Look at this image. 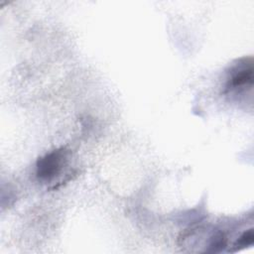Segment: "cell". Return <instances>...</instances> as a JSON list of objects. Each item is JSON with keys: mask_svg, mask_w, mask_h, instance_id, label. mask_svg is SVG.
<instances>
[{"mask_svg": "<svg viewBox=\"0 0 254 254\" xmlns=\"http://www.w3.org/2000/svg\"><path fill=\"white\" fill-rule=\"evenodd\" d=\"M67 156V150L64 147L47 153L37 161V178L41 181H51L56 178L64 167Z\"/></svg>", "mask_w": 254, "mask_h": 254, "instance_id": "1", "label": "cell"}, {"mask_svg": "<svg viewBox=\"0 0 254 254\" xmlns=\"http://www.w3.org/2000/svg\"><path fill=\"white\" fill-rule=\"evenodd\" d=\"M253 83V64L251 58H244L235 64L229 72L226 90H236L245 86L251 87Z\"/></svg>", "mask_w": 254, "mask_h": 254, "instance_id": "2", "label": "cell"}, {"mask_svg": "<svg viewBox=\"0 0 254 254\" xmlns=\"http://www.w3.org/2000/svg\"><path fill=\"white\" fill-rule=\"evenodd\" d=\"M253 239H254V234H253V229L250 228L246 231H244L239 238L236 240V242L234 243V247L236 248V250H239L241 248H244L248 245H251L253 243Z\"/></svg>", "mask_w": 254, "mask_h": 254, "instance_id": "3", "label": "cell"}]
</instances>
